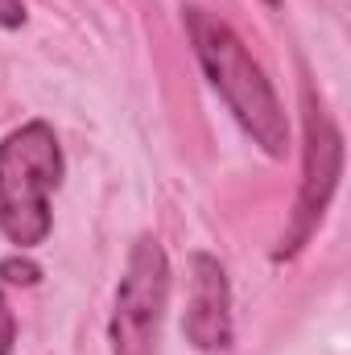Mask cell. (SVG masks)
<instances>
[{"label": "cell", "mask_w": 351, "mask_h": 355, "mask_svg": "<svg viewBox=\"0 0 351 355\" xmlns=\"http://www.w3.org/2000/svg\"><path fill=\"white\" fill-rule=\"evenodd\" d=\"M186 33H190L198 67L207 71L211 87L223 95V103L240 120V128L261 145L268 157H285V149H289L285 107H281L273 83L264 79L261 62L240 42V33L223 17H215L207 8H194V4L186 8Z\"/></svg>", "instance_id": "6da1fadb"}, {"label": "cell", "mask_w": 351, "mask_h": 355, "mask_svg": "<svg viewBox=\"0 0 351 355\" xmlns=\"http://www.w3.org/2000/svg\"><path fill=\"white\" fill-rule=\"evenodd\" d=\"M62 182V149L46 120H29L0 141V232L17 248L50 236V194Z\"/></svg>", "instance_id": "7a4b0ae2"}, {"label": "cell", "mask_w": 351, "mask_h": 355, "mask_svg": "<svg viewBox=\"0 0 351 355\" xmlns=\"http://www.w3.org/2000/svg\"><path fill=\"white\" fill-rule=\"evenodd\" d=\"M302 120H306V137H302V190H298V202H293V219H289V232L277 248V261H289L298 257L310 236L318 232L335 190H339V178H343V137L331 120V112L314 99V91L302 87Z\"/></svg>", "instance_id": "3957f363"}, {"label": "cell", "mask_w": 351, "mask_h": 355, "mask_svg": "<svg viewBox=\"0 0 351 355\" xmlns=\"http://www.w3.org/2000/svg\"><path fill=\"white\" fill-rule=\"evenodd\" d=\"M170 302V261L153 236H141L116 289L112 355H157L162 318Z\"/></svg>", "instance_id": "277c9868"}, {"label": "cell", "mask_w": 351, "mask_h": 355, "mask_svg": "<svg viewBox=\"0 0 351 355\" xmlns=\"http://www.w3.org/2000/svg\"><path fill=\"white\" fill-rule=\"evenodd\" d=\"M182 335L198 352H228L232 347V289H228V272L207 252L190 257Z\"/></svg>", "instance_id": "5b68a950"}, {"label": "cell", "mask_w": 351, "mask_h": 355, "mask_svg": "<svg viewBox=\"0 0 351 355\" xmlns=\"http://www.w3.org/2000/svg\"><path fill=\"white\" fill-rule=\"evenodd\" d=\"M0 281L4 285H37L42 268L33 261H25V257H8V261H0Z\"/></svg>", "instance_id": "8992f818"}, {"label": "cell", "mask_w": 351, "mask_h": 355, "mask_svg": "<svg viewBox=\"0 0 351 355\" xmlns=\"http://www.w3.org/2000/svg\"><path fill=\"white\" fill-rule=\"evenodd\" d=\"M12 343H17V318H12L4 289H0V355H12Z\"/></svg>", "instance_id": "52a82bcc"}, {"label": "cell", "mask_w": 351, "mask_h": 355, "mask_svg": "<svg viewBox=\"0 0 351 355\" xmlns=\"http://www.w3.org/2000/svg\"><path fill=\"white\" fill-rule=\"evenodd\" d=\"M25 25V4L21 0H0V29H21Z\"/></svg>", "instance_id": "ba28073f"}, {"label": "cell", "mask_w": 351, "mask_h": 355, "mask_svg": "<svg viewBox=\"0 0 351 355\" xmlns=\"http://www.w3.org/2000/svg\"><path fill=\"white\" fill-rule=\"evenodd\" d=\"M268 4H277V0H268Z\"/></svg>", "instance_id": "9c48e42d"}]
</instances>
